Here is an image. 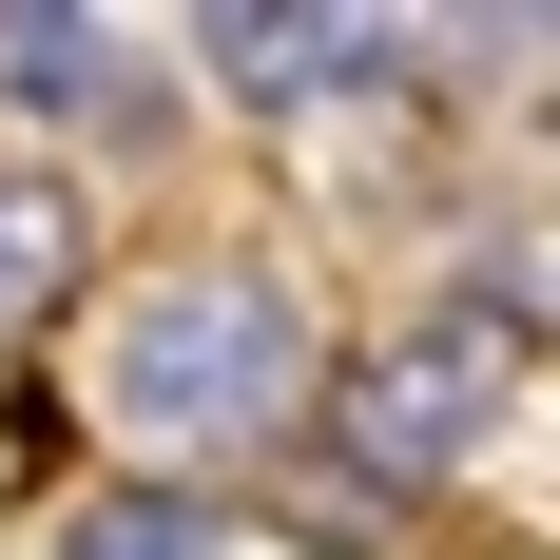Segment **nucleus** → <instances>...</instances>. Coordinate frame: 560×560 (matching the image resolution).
<instances>
[{
    "mask_svg": "<svg viewBox=\"0 0 560 560\" xmlns=\"http://www.w3.org/2000/svg\"><path fill=\"white\" fill-rule=\"evenodd\" d=\"M97 406L155 445V483H194V464H252L290 406H310V310H290L271 271H174V290H136V310H116Z\"/></svg>",
    "mask_w": 560,
    "mask_h": 560,
    "instance_id": "obj_1",
    "label": "nucleus"
},
{
    "mask_svg": "<svg viewBox=\"0 0 560 560\" xmlns=\"http://www.w3.org/2000/svg\"><path fill=\"white\" fill-rule=\"evenodd\" d=\"M483 425H503V348H464V329H406V348H368V368L329 387V445L368 464V483H406V503L464 483Z\"/></svg>",
    "mask_w": 560,
    "mask_h": 560,
    "instance_id": "obj_2",
    "label": "nucleus"
},
{
    "mask_svg": "<svg viewBox=\"0 0 560 560\" xmlns=\"http://www.w3.org/2000/svg\"><path fill=\"white\" fill-rule=\"evenodd\" d=\"M194 58H213V78H232L252 116H310V97H368V78L406 58V20H310V0H213V20H194Z\"/></svg>",
    "mask_w": 560,
    "mask_h": 560,
    "instance_id": "obj_3",
    "label": "nucleus"
},
{
    "mask_svg": "<svg viewBox=\"0 0 560 560\" xmlns=\"http://www.w3.org/2000/svg\"><path fill=\"white\" fill-rule=\"evenodd\" d=\"M97 271V213L58 194V174H0V329H58Z\"/></svg>",
    "mask_w": 560,
    "mask_h": 560,
    "instance_id": "obj_4",
    "label": "nucleus"
},
{
    "mask_svg": "<svg viewBox=\"0 0 560 560\" xmlns=\"http://www.w3.org/2000/svg\"><path fill=\"white\" fill-rule=\"evenodd\" d=\"M0 97H20V116H97V97H116V20L20 0V20H0Z\"/></svg>",
    "mask_w": 560,
    "mask_h": 560,
    "instance_id": "obj_5",
    "label": "nucleus"
},
{
    "mask_svg": "<svg viewBox=\"0 0 560 560\" xmlns=\"http://www.w3.org/2000/svg\"><path fill=\"white\" fill-rule=\"evenodd\" d=\"M445 329H464V348H503V368L541 348V252H522V213H483V232L445 252Z\"/></svg>",
    "mask_w": 560,
    "mask_h": 560,
    "instance_id": "obj_6",
    "label": "nucleus"
},
{
    "mask_svg": "<svg viewBox=\"0 0 560 560\" xmlns=\"http://www.w3.org/2000/svg\"><path fill=\"white\" fill-rule=\"evenodd\" d=\"M213 541H232V522L194 503V483H97V503H78V541H58V560H213Z\"/></svg>",
    "mask_w": 560,
    "mask_h": 560,
    "instance_id": "obj_7",
    "label": "nucleus"
}]
</instances>
